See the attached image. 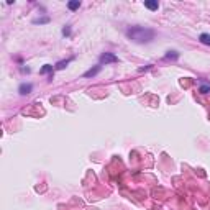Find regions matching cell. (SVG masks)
Returning <instances> with one entry per match:
<instances>
[{
	"instance_id": "cell-1",
	"label": "cell",
	"mask_w": 210,
	"mask_h": 210,
	"mask_svg": "<svg viewBox=\"0 0 210 210\" xmlns=\"http://www.w3.org/2000/svg\"><path fill=\"white\" fill-rule=\"evenodd\" d=\"M128 38L136 41V43H150L154 38V31L150 28H143V26H131L126 31Z\"/></svg>"
},
{
	"instance_id": "cell-2",
	"label": "cell",
	"mask_w": 210,
	"mask_h": 210,
	"mask_svg": "<svg viewBox=\"0 0 210 210\" xmlns=\"http://www.w3.org/2000/svg\"><path fill=\"white\" fill-rule=\"evenodd\" d=\"M118 58L115 56V54H112V52H105V54H102L100 56V62L102 64H108V62H117Z\"/></svg>"
},
{
	"instance_id": "cell-3",
	"label": "cell",
	"mask_w": 210,
	"mask_h": 210,
	"mask_svg": "<svg viewBox=\"0 0 210 210\" xmlns=\"http://www.w3.org/2000/svg\"><path fill=\"white\" fill-rule=\"evenodd\" d=\"M20 94H23V95H26V94H30V92L33 90V85L31 84H21L20 85Z\"/></svg>"
},
{
	"instance_id": "cell-4",
	"label": "cell",
	"mask_w": 210,
	"mask_h": 210,
	"mask_svg": "<svg viewBox=\"0 0 210 210\" xmlns=\"http://www.w3.org/2000/svg\"><path fill=\"white\" fill-rule=\"evenodd\" d=\"M100 69H102V66H95L94 69H90V71H87V72H85V74H84V77H94L95 74H98V72H100Z\"/></svg>"
},
{
	"instance_id": "cell-5",
	"label": "cell",
	"mask_w": 210,
	"mask_h": 210,
	"mask_svg": "<svg viewBox=\"0 0 210 210\" xmlns=\"http://www.w3.org/2000/svg\"><path fill=\"white\" fill-rule=\"evenodd\" d=\"M144 7H146V8H150V10H158V2H151V0H146V2H144Z\"/></svg>"
},
{
	"instance_id": "cell-6",
	"label": "cell",
	"mask_w": 210,
	"mask_h": 210,
	"mask_svg": "<svg viewBox=\"0 0 210 210\" xmlns=\"http://www.w3.org/2000/svg\"><path fill=\"white\" fill-rule=\"evenodd\" d=\"M199 39H200V43L210 46V35H207V33H202V35L199 36Z\"/></svg>"
},
{
	"instance_id": "cell-7",
	"label": "cell",
	"mask_w": 210,
	"mask_h": 210,
	"mask_svg": "<svg viewBox=\"0 0 210 210\" xmlns=\"http://www.w3.org/2000/svg\"><path fill=\"white\" fill-rule=\"evenodd\" d=\"M79 7H80V2H79V0H72V2L67 3V8H69V10H77Z\"/></svg>"
},
{
	"instance_id": "cell-8",
	"label": "cell",
	"mask_w": 210,
	"mask_h": 210,
	"mask_svg": "<svg viewBox=\"0 0 210 210\" xmlns=\"http://www.w3.org/2000/svg\"><path fill=\"white\" fill-rule=\"evenodd\" d=\"M71 61H72V59H66V61H59L58 64H56V69H58V71H59V69H64L66 66H67L69 62H71Z\"/></svg>"
},
{
	"instance_id": "cell-9",
	"label": "cell",
	"mask_w": 210,
	"mask_h": 210,
	"mask_svg": "<svg viewBox=\"0 0 210 210\" xmlns=\"http://www.w3.org/2000/svg\"><path fill=\"white\" fill-rule=\"evenodd\" d=\"M52 71V66L51 64H45L43 66V69L39 71V74H48V72H51Z\"/></svg>"
},
{
	"instance_id": "cell-10",
	"label": "cell",
	"mask_w": 210,
	"mask_h": 210,
	"mask_svg": "<svg viewBox=\"0 0 210 210\" xmlns=\"http://www.w3.org/2000/svg\"><path fill=\"white\" fill-rule=\"evenodd\" d=\"M48 21H49V18L45 17V18H36L33 23H35V25H43V23H48Z\"/></svg>"
},
{
	"instance_id": "cell-11",
	"label": "cell",
	"mask_w": 210,
	"mask_h": 210,
	"mask_svg": "<svg viewBox=\"0 0 210 210\" xmlns=\"http://www.w3.org/2000/svg\"><path fill=\"white\" fill-rule=\"evenodd\" d=\"M177 56H179V54H177L176 51H171V52L166 54V59H177Z\"/></svg>"
},
{
	"instance_id": "cell-12",
	"label": "cell",
	"mask_w": 210,
	"mask_h": 210,
	"mask_svg": "<svg viewBox=\"0 0 210 210\" xmlns=\"http://www.w3.org/2000/svg\"><path fill=\"white\" fill-rule=\"evenodd\" d=\"M199 90L202 92V94H209L210 92V85H200V89Z\"/></svg>"
},
{
	"instance_id": "cell-13",
	"label": "cell",
	"mask_w": 210,
	"mask_h": 210,
	"mask_svg": "<svg viewBox=\"0 0 210 210\" xmlns=\"http://www.w3.org/2000/svg\"><path fill=\"white\" fill-rule=\"evenodd\" d=\"M62 35H64V36H69V35H71V28H69V26H66L64 30H62Z\"/></svg>"
}]
</instances>
